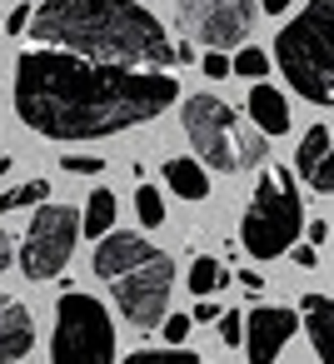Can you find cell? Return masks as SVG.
I'll use <instances>...</instances> for the list:
<instances>
[{"instance_id":"cell-29","label":"cell","mask_w":334,"mask_h":364,"mask_svg":"<svg viewBox=\"0 0 334 364\" xmlns=\"http://www.w3.org/2000/svg\"><path fill=\"white\" fill-rule=\"evenodd\" d=\"M11 259H16V245H11V235H6V230H0V269H6Z\"/></svg>"},{"instance_id":"cell-8","label":"cell","mask_w":334,"mask_h":364,"mask_svg":"<svg viewBox=\"0 0 334 364\" xmlns=\"http://www.w3.org/2000/svg\"><path fill=\"white\" fill-rule=\"evenodd\" d=\"M75 240H80V210H70V205H41L36 220H31V230H26V245H21L26 279H60V269L75 255Z\"/></svg>"},{"instance_id":"cell-22","label":"cell","mask_w":334,"mask_h":364,"mask_svg":"<svg viewBox=\"0 0 334 364\" xmlns=\"http://www.w3.org/2000/svg\"><path fill=\"white\" fill-rule=\"evenodd\" d=\"M190 314H170V319H160V329H165V339H170V349H180L185 339H190Z\"/></svg>"},{"instance_id":"cell-31","label":"cell","mask_w":334,"mask_h":364,"mask_svg":"<svg viewBox=\"0 0 334 364\" xmlns=\"http://www.w3.org/2000/svg\"><path fill=\"white\" fill-rule=\"evenodd\" d=\"M259 6H264L269 16H284V11H289V0H259Z\"/></svg>"},{"instance_id":"cell-6","label":"cell","mask_w":334,"mask_h":364,"mask_svg":"<svg viewBox=\"0 0 334 364\" xmlns=\"http://www.w3.org/2000/svg\"><path fill=\"white\" fill-rule=\"evenodd\" d=\"M299 230H304V205H299V190H294V170L274 165L254 185V200L239 220V245L254 259H274L299 240Z\"/></svg>"},{"instance_id":"cell-15","label":"cell","mask_w":334,"mask_h":364,"mask_svg":"<svg viewBox=\"0 0 334 364\" xmlns=\"http://www.w3.org/2000/svg\"><path fill=\"white\" fill-rule=\"evenodd\" d=\"M165 185H170L180 200H205V195H210V175H205V165L190 160V155H180V160L165 165Z\"/></svg>"},{"instance_id":"cell-4","label":"cell","mask_w":334,"mask_h":364,"mask_svg":"<svg viewBox=\"0 0 334 364\" xmlns=\"http://www.w3.org/2000/svg\"><path fill=\"white\" fill-rule=\"evenodd\" d=\"M274 60L294 95L309 105H334V0H309L274 36Z\"/></svg>"},{"instance_id":"cell-13","label":"cell","mask_w":334,"mask_h":364,"mask_svg":"<svg viewBox=\"0 0 334 364\" xmlns=\"http://www.w3.org/2000/svg\"><path fill=\"white\" fill-rule=\"evenodd\" d=\"M249 125H254L259 135H284V130H289V105H284V95H279L274 85H264V80L249 85Z\"/></svg>"},{"instance_id":"cell-24","label":"cell","mask_w":334,"mask_h":364,"mask_svg":"<svg viewBox=\"0 0 334 364\" xmlns=\"http://www.w3.org/2000/svg\"><path fill=\"white\" fill-rule=\"evenodd\" d=\"M239 334H244L239 309H225V314H220V339H225V344H239Z\"/></svg>"},{"instance_id":"cell-26","label":"cell","mask_w":334,"mask_h":364,"mask_svg":"<svg viewBox=\"0 0 334 364\" xmlns=\"http://www.w3.org/2000/svg\"><path fill=\"white\" fill-rule=\"evenodd\" d=\"M26 26H31V11H26V6H16V11L6 16V31H11V36H21Z\"/></svg>"},{"instance_id":"cell-10","label":"cell","mask_w":334,"mask_h":364,"mask_svg":"<svg viewBox=\"0 0 334 364\" xmlns=\"http://www.w3.org/2000/svg\"><path fill=\"white\" fill-rule=\"evenodd\" d=\"M244 359L249 364H274L279 349L294 339V309H279V304H264L244 319Z\"/></svg>"},{"instance_id":"cell-17","label":"cell","mask_w":334,"mask_h":364,"mask_svg":"<svg viewBox=\"0 0 334 364\" xmlns=\"http://www.w3.org/2000/svg\"><path fill=\"white\" fill-rule=\"evenodd\" d=\"M225 279H230V274H225V264H220L215 255H200V259L190 264V289H195L200 299H210V294H215Z\"/></svg>"},{"instance_id":"cell-12","label":"cell","mask_w":334,"mask_h":364,"mask_svg":"<svg viewBox=\"0 0 334 364\" xmlns=\"http://www.w3.org/2000/svg\"><path fill=\"white\" fill-rule=\"evenodd\" d=\"M36 344V319L21 299L0 294V364H21V354H31Z\"/></svg>"},{"instance_id":"cell-20","label":"cell","mask_w":334,"mask_h":364,"mask_svg":"<svg viewBox=\"0 0 334 364\" xmlns=\"http://www.w3.org/2000/svg\"><path fill=\"white\" fill-rule=\"evenodd\" d=\"M264 70H269V60H264V50H254V46H239L235 60H230V75H244V80H259Z\"/></svg>"},{"instance_id":"cell-18","label":"cell","mask_w":334,"mask_h":364,"mask_svg":"<svg viewBox=\"0 0 334 364\" xmlns=\"http://www.w3.org/2000/svg\"><path fill=\"white\" fill-rule=\"evenodd\" d=\"M135 215H140V225H145V230L165 225V200H160V190H155V185H140V190H135Z\"/></svg>"},{"instance_id":"cell-21","label":"cell","mask_w":334,"mask_h":364,"mask_svg":"<svg viewBox=\"0 0 334 364\" xmlns=\"http://www.w3.org/2000/svg\"><path fill=\"white\" fill-rule=\"evenodd\" d=\"M125 364H200L190 349H140V354H130Z\"/></svg>"},{"instance_id":"cell-1","label":"cell","mask_w":334,"mask_h":364,"mask_svg":"<svg viewBox=\"0 0 334 364\" xmlns=\"http://www.w3.org/2000/svg\"><path fill=\"white\" fill-rule=\"evenodd\" d=\"M175 75L100 65L65 50H31L16 60V110L45 140H100L145 125L175 105Z\"/></svg>"},{"instance_id":"cell-27","label":"cell","mask_w":334,"mask_h":364,"mask_svg":"<svg viewBox=\"0 0 334 364\" xmlns=\"http://www.w3.org/2000/svg\"><path fill=\"white\" fill-rule=\"evenodd\" d=\"M304 240H309V245L319 250V245L329 240V225H324V220H314V225H304Z\"/></svg>"},{"instance_id":"cell-11","label":"cell","mask_w":334,"mask_h":364,"mask_svg":"<svg viewBox=\"0 0 334 364\" xmlns=\"http://www.w3.org/2000/svg\"><path fill=\"white\" fill-rule=\"evenodd\" d=\"M294 170L309 180L314 195H334V150H329V130L324 125H309L304 130L299 155H294Z\"/></svg>"},{"instance_id":"cell-28","label":"cell","mask_w":334,"mask_h":364,"mask_svg":"<svg viewBox=\"0 0 334 364\" xmlns=\"http://www.w3.org/2000/svg\"><path fill=\"white\" fill-rule=\"evenodd\" d=\"M289 250H294V264H304V269L319 259V250H314V245H289Z\"/></svg>"},{"instance_id":"cell-3","label":"cell","mask_w":334,"mask_h":364,"mask_svg":"<svg viewBox=\"0 0 334 364\" xmlns=\"http://www.w3.org/2000/svg\"><path fill=\"white\" fill-rule=\"evenodd\" d=\"M95 274L110 284L120 314L135 329H160L175 284V259L160 245H150L145 235H105L95 250Z\"/></svg>"},{"instance_id":"cell-16","label":"cell","mask_w":334,"mask_h":364,"mask_svg":"<svg viewBox=\"0 0 334 364\" xmlns=\"http://www.w3.org/2000/svg\"><path fill=\"white\" fill-rule=\"evenodd\" d=\"M115 230V190H95L85 200V215H80V235H110Z\"/></svg>"},{"instance_id":"cell-9","label":"cell","mask_w":334,"mask_h":364,"mask_svg":"<svg viewBox=\"0 0 334 364\" xmlns=\"http://www.w3.org/2000/svg\"><path fill=\"white\" fill-rule=\"evenodd\" d=\"M180 26L210 50H239L254 31V6L249 0H180Z\"/></svg>"},{"instance_id":"cell-7","label":"cell","mask_w":334,"mask_h":364,"mask_svg":"<svg viewBox=\"0 0 334 364\" xmlns=\"http://www.w3.org/2000/svg\"><path fill=\"white\" fill-rule=\"evenodd\" d=\"M50 364H115V324L95 294L65 289V299L55 304Z\"/></svg>"},{"instance_id":"cell-23","label":"cell","mask_w":334,"mask_h":364,"mask_svg":"<svg viewBox=\"0 0 334 364\" xmlns=\"http://www.w3.org/2000/svg\"><path fill=\"white\" fill-rule=\"evenodd\" d=\"M65 170L70 175H100L105 170V155H65Z\"/></svg>"},{"instance_id":"cell-19","label":"cell","mask_w":334,"mask_h":364,"mask_svg":"<svg viewBox=\"0 0 334 364\" xmlns=\"http://www.w3.org/2000/svg\"><path fill=\"white\" fill-rule=\"evenodd\" d=\"M45 195H50V185H45V180L16 185V190H6V195H0V215H6V210H21V205H41Z\"/></svg>"},{"instance_id":"cell-5","label":"cell","mask_w":334,"mask_h":364,"mask_svg":"<svg viewBox=\"0 0 334 364\" xmlns=\"http://www.w3.org/2000/svg\"><path fill=\"white\" fill-rule=\"evenodd\" d=\"M185 135H190L195 155H200L205 165L225 170V175L254 170V165H264V155H269L264 135H259L249 120H239V115H235L225 100H215V95H190V100H185Z\"/></svg>"},{"instance_id":"cell-2","label":"cell","mask_w":334,"mask_h":364,"mask_svg":"<svg viewBox=\"0 0 334 364\" xmlns=\"http://www.w3.org/2000/svg\"><path fill=\"white\" fill-rule=\"evenodd\" d=\"M31 41L100 60V65H170L175 46L165 41V26L135 6V0H45L41 11H31Z\"/></svg>"},{"instance_id":"cell-14","label":"cell","mask_w":334,"mask_h":364,"mask_svg":"<svg viewBox=\"0 0 334 364\" xmlns=\"http://www.w3.org/2000/svg\"><path fill=\"white\" fill-rule=\"evenodd\" d=\"M304 329L314 339V354L319 364H334V299L329 294H304Z\"/></svg>"},{"instance_id":"cell-30","label":"cell","mask_w":334,"mask_h":364,"mask_svg":"<svg viewBox=\"0 0 334 364\" xmlns=\"http://www.w3.org/2000/svg\"><path fill=\"white\" fill-rule=\"evenodd\" d=\"M190 319H200V324H215V304H205V299H200V304H195V314H190Z\"/></svg>"},{"instance_id":"cell-25","label":"cell","mask_w":334,"mask_h":364,"mask_svg":"<svg viewBox=\"0 0 334 364\" xmlns=\"http://www.w3.org/2000/svg\"><path fill=\"white\" fill-rule=\"evenodd\" d=\"M205 75H215V80H225V75H230V55H220V50H210V55H205Z\"/></svg>"}]
</instances>
